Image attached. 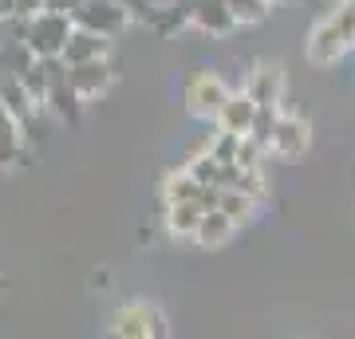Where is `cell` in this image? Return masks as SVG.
<instances>
[{"label":"cell","mask_w":355,"mask_h":339,"mask_svg":"<svg viewBox=\"0 0 355 339\" xmlns=\"http://www.w3.org/2000/svg\"><path fill=\"white\" fill-rule=\"evenodd\" d=\"M355 48V4L340 0L331 12L316 20V28L304 40V55L312 67H336L343 60V51Z\"/></svg>","instance_id":"1"},{"label":"cell","mask_w":355,"mask_h":339,"mask_svg":"<svg viewBox=\"0 0 355 339\" xmlns=\"http://www.w3.org/2000/svg\"><path fill=\"white\" fill-rule=\"evenodd\" d=\"M182 99H186V111L193 119H202V123H214L217 111H221V103L229 99V83L217 71L209 67H198L190 79H186V91H182Z\"/></svg>","instance_id":"2"},{"label":"cell","mask_w":355,"mask_h":339,"mask_svg":"<svg viewBox=\"0 0 355 339\" xmlns=\"http://www.w3.org/2000/svg\"><path fill=\"white\" fill-rule=\"evenodd\" d=\"M312 146V126L300 111H280L277 130L268 139V158H280V162H300Z\"/></svg>","instance_id":"3"},{"label":"cell","mask_w":355,"mask_h":339,"mask_svg":"<svg viewBox=\"0 0 355 339\" xmlns=\"http://www.w3.org/2000/svg\"><path fill=\"white\" fill-rule=\"evenodd\" d=\"M71 28H76V20L67 12H51V8H44V12L28 16V36L24 44L36 55H60L67 44V36H71Z\"/></svg>","instance_id":"4"},{"label":"cell","mask_w":355,"mask_h":339,"mask_svg":"<svg viewBox=\"0 0 355 339\" xmlns=\"http://www.w3.org/2000/svg\"><path fill=\"white\" fill-rule=\"evenodd\" d=\"M114 336L123 339H162L170 336V327H166V315L154 308V304H123L119 312H114V324H111Z\"/></svg>","instance_id":"5"},{"label":"cell","mask_w":355,"mask_h":339,"mask_svg":"<svg viewBox=\"0 0 355 339\" xmlns=\"http://www.w3.org/2000/svg\"><path fill=\"white\" fill-rule=\"evenodd\" d=\"M67 79H71V87H76V95L83 103L91 99H103L107 91L114 87V79H119V71H114V60L111 55H103V60H87V63H71V71H67Z\"/></svg>","instance_id":"6"},{"label":"cell","mask_w":355,"mask_h":339,"mask_svg":"<svg viewBox=\"0 0 355 339\" xmlns=\"http://www.w3.org/2000/svg\"><path fill=\"white\" fill-rule=\"evenodd\" d=\"M79 28H91V32H103V36H119L123 28L130 24L127 8H123V0H83L76 12H71Z\"/></svg>","instance_id":"7"},{"label":"cell","mask_w":355,"mask_h":339,"mask_svg":"<svg viewBox=\"0 0 355 339\" xmlns=\"http://www.w3.org/2000/svg\"><path fill=\"white\" fill-rule=\"evenodd\" d=\"M190 28H198L209 40H225L237 32V16L229 8V0H193L190 8Z\"/></svg>","instance_id":"8"},{"label":"cell","mask_w":355,"mask_h":339,"mask_svg":"<svg viewBox=\"0 0 355 339\" xmlns=\"http://www.w3.org/2000/svg\"><path fill=\"white\" fill-rule=\"evenodd\" d=\"M245 91L253 95L257 103H277L284 99V91H288V79H284V67L277 60H257L249 67V76H245Z\"/></svg>","instance_id":"9"},{"label":"cell","mask_w":355,"mask_h":339,"mask_svg":"<svg viewBox=\"0 0 355 339\" xmlns=\"http://www.w3.org/2000/svg\"><path fill=\"white\" fill-rule=\"evenodd\" d=\"M253 114H257V99L249 91H229V99L221 103V111H217L214 126L229 130V134H249V126H253Z\"/></svg>","instance_id":"10"},{"label":"cell","mask_w":355,"mask_h":339,"mask_svg":"<svg viewBox=\"0 0 355 339\" xmlns=\"http://www.w3.org/2000/svg\"><path fill=\"white\" fill-rule=\"evenodd\" d=\"M67 63H87V60H103V55H111V36H103V32H91V28H71V36H67L64 51H60Z\"/></svg>","instance_id":"11"},{"label":"cell","mask_w":355,"mask_h":339,"mask_svg":"<svg viewBox=\"0 0 355 339\" xmlns=\"http://www.w3.org/2000/svg\"><path fill=\"white\" fill-rule=\"evenodd\" d=\"M202 205L198 201H166V233L170 237H182V241H193L198 233V221H202Z\"/></svg>","instance_id":"12"},{"label":"cell","mask_w":355,"mask_h":339,"mask_svg":"<svg viewBox=\"0 0 355 339\" xmlns=\"http://www.w3.org/2000/svg\"><path fill=\"white\" fill-rule=\"evenodd\" d=\"M217 209L233 221V225L241 229V225H249L257 217V209H261V201L253 198V193H245V189H237V186H221V193H217Z\"/></svg>","instance_id":"13"},{"label":"cell","mask_w":355,"mask_h":339,"mask_svg":"<svg viewBox=\"0 0 355 339\" xmlns=\"http://www.w3.org/2000/svg\"><path fill=\"white\" fill-rule=\"evenodd\" d=\"M44 111L51 114V119H60V123H79V114H83V99L76 95V87H71V79H64V83H55V87L48 91V103H44Z\"/></svg>","instance_id":"14"},{"label":"cell","mask_w":355,"mask_h":339,"mask_svg":"<svg viewBox=\"0 0 355 339\" xmlns=\"http://www.w3.org/2000/svg\"><path fill=\"white\" fill-rule=\"evenodd\" d=\"M233 233H237V225H233L221 209H205L202 221H198V233H193V245H202V249H221Z\"/></svg>","instance_id":"15"},{"label":"cell","mask_w":355,"mask_h":339,"mask_svg":"<svg viewBox=\"0 0 355 339\" xmlns=\"http://www.w3.org/2000/svg\"><path fill=\"white\" fill-rule=\"evenodd\" d=\"M20 150H24V126H20V119H12L8 107L0 103V166L16 162Z\"/></svg>","instance_id":"16"},{"label":"cell","mask_w":355,"mask_h":339,"mask_svg":"<svg viewBox=\"0 0 355 339\" xmlns=\"http://www.w3.org/2000/svg\"><path fill=\"white\" fill-rule=\"evenodd\" d=\"M198 189H202V182L193 177L190 166H178V170H170L162 177V201H193Z\"/></svg>","instance_id":"17"},{"label":"cell","mask_w":355,"mask_h":339,"mask_svg":"<svg viewBox=\"0 0 355 339\" xmlns=\"http://www.w3.org/2000/svg\"><path fill=\"white\" fill-rule=\"evenodd\" d=\"M277 119H280V107H277V103H257L253 126H249V139H257L261 146H268L272 130H277Z\"/></svg>","instance_id":"18"},{"label":"cell","mask_w":355,"mask_h":339,"mask_svg":"<svg viewBox=\"0 0 355 339\" xmlns=\"http://www.w3.org/2000/svg\"><path fill=\"white\" fill-rule=\"evenodd\" d=\"M229 8L237 16V28H253L272 12V0H229Z\"/></svg>","instance_id":"19"},{"label":"cell","mask_w":355,"mask_h":339,"mask_svg":"<svg viewBox=\"0 0 355 339\" xmlns=\"http://www.w3.org/2000/svg\"><path fill=\"white\" fill-rule=\"evenodd\" d=\"M16 79L24 83V91H28V95H32V99L40 103V107L48 103V87H51V83H48V67H44V60H40V55L32 60V67H28L24 76H16Z\"/></svg>","instance_id":"20"},{"label":"cell","mask_w":355,"mask_h":339,"mask_svg":"<svg viewBox=\"0 0 355 339\" xmlns=\"http://www.w3.org/2000/svg\"><path fill=\"white\" fill-rule=\"evenodd\" d=\"M48 8V0H12V12L16 16H36Z\"/></svg>","instance_id":"21"},{"label":"cell","mask_w":355,"mask_h":339,"mask_svg":"<svg viewBox=\"0 0 355 339\" xmlns=\"http://www.w3.org/2000/svg\"><path fill=\"white\" fill-rule=\"evenodd\" d=\"M79 4H83V0H48V8H51V12H67V16L76 12Z\"/></svg>","instance_id":"22"},{"label":"cell","mask_w":355,"mask_h":339,"mask_svg":"<svg viewBox=\"0 0 355 339\" xmlns=\"http://www.w3.org/2000/svg\"><path fill=\"white\" fill-rule=\"evenodd\" d=\"M347 4H355V0H347Z\"/></svg>","instance_id":"23"},{"label":"cell","mask_w":355,"mask_h":339,"mask_svg":"<svg viewBox=\"0 0 355 339\" xmlns=\"http://www.w3.org/2000/svg\"><path fill=\"white\" fill-rule=\"evenodd\" d=\"M272 4H277V0H272Z\"/></svg>","instance_id":"24"}]
</instances>
